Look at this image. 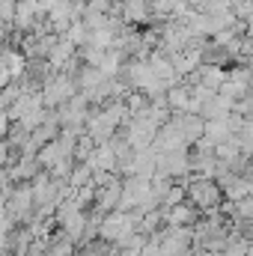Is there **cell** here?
<instances>
[{
    "label": "cell",
    "instance_id": "52a82bcc",
    "mask_svg": "<svg viewBox=\"0 0 253 256\" xmlns=\"http://www.w3.org/2000/svg\"><path fill=\"white\" fill-rule=\"evenodd\" d=\"M149 0H122V15L126 21H143L149 12Z\"/></svg>",
    "mask_w": 253,
    "mask_h": 256
},
{
    "label": "cell",
    "instance_id": "6da1fadb",
    "mask_svg": "<svg viewBox=\"0 0 253 256\" xmlns=\"http://www.w3.org/2000/svg\"><path fill=\"white\" fill-rule=\"evenodd\" d=\"M57 224H60V232H66L68 238H74V242H84V236H86V224H90V214L68 196L60 202V208H57Z\"/></svg>",
    "mask_w": 253,
    "mask_h": 256
},
{
    "label": "cell",
    "instance_id": "9c48e42d",
    "mask_svg": "<svg viewBox=\"0 0 253 256\" xmlns=\"http://www.w3.org/2000/svg\"><path fill=\"white\" fill-rule=\"evenodd\" d=\"M200 256H224V254H200Z\"/></svg>",
    "mask_w": 253,
    "mask_h": 256
},
{
    "label": "cell",
    "instance_id": "5b68a950",
    "mask_svg": "<svg viewBox=\"0 0 253 256\" xmlns=\"http://www.w3.org/2000/svg\"><path fill=\"white\" fill-rule=\"evenodd\" d=\"M161 214H164V224L167 226H176V230H182V226H190V224H200V214H196V208L190 206V202H182V206H173V208H161Z\"/></svg>",
    "mask_w": 253,
    "mask_h": 256
},
{
    "label": "cell",
    "instance_id": "7a4b0ae2",
    "mask_svg": "<svg viewBox=\"0 0 253 256\" xmlns=\"http://www.w3.org/2000/svg\"><path fill=\"white\" fill-rule=\"evenodd\" d=\"M188 185V202L194 208H218L220 196H224V188L214 182V179H194V182H185Z\"/></svg>",
    "mask_w": 253,
    "mask_h": 256
},
{
    "label": "cell",
    "instance_id": "8992f818",
    "mask_svg": "<svg viewBox=\"0 0 253 256\" xmlns=\"http://www.w3.org/2000/svg\"><path fill=\"white\" fill-rule=\"evenodd\" d=\"M74 254V238H68L66 232H54V236H48V242H45V256H72Z\"/></svg>",
    "mask_w": 253,
    "mask_h": 256
},
{
    "label": "cell",
    "instance_id": "277c9868",
    "mask_svg": "<svg viewBox=\"0 0 253 256\" xmlns=\"http://www.w3.org/2000/svg\"><path fill=\"white\" fill-rule=\"evenodd\" d=\"M42 98H45L48 108H63L66 102L74 98V80L66 78V74H54V78L48 74L45 84H42Z\"/></svg>",
    "mask_w": 253,
    "mask_h": 256
},
{
    "label": "cell",
    "instance_id": "ba28073f",
    "mask_svg": "<svg viewBox=\"0 0 253 256\" xmlns=\"http://www.w3.org/2000/svg\"><path fill=\"white\" fill-rule=\"evenodd\" d=\"M226 212H232L238 220L244 224H253V196H244V200H236V202H226Z\"/></svg>",
    "mask_w": 253,
    "mask_h": 256
},
{
    "label": "cell",
    "instance_id": "3957f363",
    "mask_svg": "<svg viewBox=\"0 0 253 256\" xmlns=\"http://www.w3.org/2000/svg\"><path fill=\"white\" fill-rule=\"evenodd\" d=\"M131 232H137V224H134V218L128 214V212H110V214H104V224H102V242H108V244H120V242H126Z\"/></svg>",
    "mask_w": 253,
    "mask_h": 256
}]
</instances>
